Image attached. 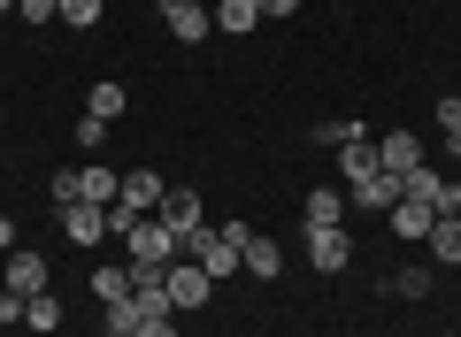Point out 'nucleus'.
Here are the masks:
<instances>
[{
	"label": "nucleus",
	"instance_id": "f257e3e1",
	"mask_svg": "<svg viewBox=\"0 0 461 337\" xmlns=\"http://www.w3.org/2000/svg\"><path fill=\"white\" fill-rule=\"evenodd\" d=\"M47 192H54V208H69V200L115 208V192H123V169H108V161H77V169H54Z\"/></svg>",
	"mask_w": 461,
	"mask_h": 337
},
{
	"label": "nucleus",
	"instance_id": "f03ea898",
	"mask_svg": "<svg viewBox=\"0 0 461 337\" xmlns=\"http://www.w3.org/2000/svg\"><path fill=\"white\" fill-rule=\"evenodd\" d=\"M185 253H193L200 269H208L215 284H223V276H239V269H247V223H223V230H200V238L185 245Z\"/></svg>",
	"mask_w": 461,
	"mask_h": 337
},
{
	"label": "nucleus",
	"instance_id": "7ed1b4c3",
	"mask_svg": "<svg viewBox=\"0 0 461 337\" xmlns=\"http://www.w3.org/2000/svg\"><path fill=\"white\" fill-rule=\"evenodd\" d=\"M154 223H162V230H169L177 245H193L200 230H208V215H200V192H185V184H169V192H162V208H154Z\"/></svg>",
	"mask_w": 461,
	"mask_h": 337
},
{
	"label": "nucleus",
	"instance_id": "20e7f679",
	"mask_svg": "<svg viewBox=\"0 0 461 337\" xmlns=\"http://www.w3.org/2000/svg\"><path fill=\"white\" fill-rule=\"evenodd\" d=\"M215 276L200 269V261H169V315H193V306H208Z\"/></svg>",
	"mask_w": 461,
	"mask_h": 337
},
{
	"label": "nucleus",
	"instance_id": "39448f33",
	"mask_svg": "<svg viewBox=\"0 0 461 337\" xmlns=\"http://www.w3.org/2000/svg\"><path fill=\"white\" fill-rule=\"evenodd\" d=\"M0 291H23V299H39V291H47V253L16 245V253L0 261Z\"/></svg>",
	"mask_w": 461,
	"mask_h": 337
},
{
	"label": "nucleus",
	"instance_id": "423d86ee",
	"mask_svg": "<svg viewBox=\"0 0 461 337\" xmlns=\"http://www.w3.org/2000/svg\"><path fill=\"white\" fill-rule=\"evenodd\" d=\"M377 161L400 177V192H408V177L423 169V138H415V130H384V138H377Z\"/></svg>",
	"mask_w": 461,
	"mask_h": 337
},
{
	"label": "nucleus",
	"instance_id": "0eeeda50",
	"mask_svg": "<svg viewBox=\"0 0 461 337\" xmlns=\"http://www.w3.org/2000/svg\"><path fill=\"white\" fill-rule=\"evenodd\" d=\"M162 23H169V39L200 47V39L215 31V8H200V0H162Z\"/></svg>",
	"mask_w": 461,
	"mask_h": 337
},
{
	"label": "nucleus",
	"instance_id": "6e6552de",
	"mask_svg": "<svg viewBox=\"0 0 461 337\" xmlns=\"http://www.w3.org/2000/svg\"><path fill=\"white\" fill-rule=\"evenodd\" d=\"M346 261H354V238H346L339 223H330V230H308V269H315V276H339Z\"/></svg>",
	"mask_w": 461,
	"mask_h": 337
},
{
	"label": "nucleus",
	"instance_id": "1a4fd4ad",
	"mask_svg": "<svg viewBox=\"0 0 461 337\" xmlns=\"http://www.w3.org/2000/svg\"><path fill=\"white\" fill-rule=\"evenodd\" d=\"M162 169H123V192H115V208H131V215H154L162 208Z\"/></svg>",
	"mask_w": 461,
	"mask_h": 337
},
{
	"label": "nucleus",
	"instance_id": "9d476101",
	"mask_svg": "<svg viewBox=\"0 0 461 337\" xmlns=\"http://www.w3.org/2000/svg\"><path fill=\"white\" fill-rule=\"evenodd\" d=\"M62 238H69V245H100V238H108V208L69 200V208H62Z\"/></svg>",
	"mask_w": 461,
	"mask_h": 337
},
{
	"label": "nucleus",
	"instance_id": "9b49d317",
	"mask_svg": "<svg viewBox=\"0 0 461 337\" xmlns=\"http://www.w3.org/2000/svg\"><path fill=\"white\" fill-rule=\"evenodd\" d=\"M123 253H131V261H162V269H169V261H177L185 245H177V238H169V230H162V223L147 215V223H139L131 238H123Z\"/></svg>",
	"mask_w": 461,
	"mask_h": 337
},
{
	"label": "nucleus",
	"instance_id": "f8f14e48",
	"mask_svg": "<svg viewBox=\"0 0 461 337\" xmlns=\"http://www.w3.org/2000/svg\"><path fill=\"white\" fill-rule=\"evenodd\" d=\"M300 223H308V230H330V223H346V192H339V184H315V192L300 200Z\"/></svg>",
	"mask_w": 461,
	"mask_h": 337
},
{
	"label": "nucleus",
	"instance_id": "ddd939ff",
	"mask_svg": "<svg viewBox=\"0 0 461 337\" xmlns=\"http://www.w3.org/2000/svg\"><path fill=\"white\" fill-rule=\"evenodd\" d=\"M377 169H384V161H377V138H346V146H339V177H346V192H354L362 177H377Z\"/></svg>",
	"mask_w": 461,
	"mask_h": 337
},
{
	"label": "nucleus",
	"instance_id": "4468645a",
	"mask_svg": "<svg viewBox=\"0 0 461 337\" xmlns=\"http://www.w3.org/2000/svg\"><path fill=\"white\" fill-rule=\"evenodd\" d=\"M430 223H438V215H430V208H423V200H408V192H400V208H393V215H384V230H393V238H415V245H423V238H430Z\"/></svg>",
	"mask_w": 461,
	"mask_h": 337
},
{
	"label": "nucleus",
	"instance_id": "2eb2a0df",
	"mask_svg": "<svg viewBox=\"0 0 461 337\" xmlns=\"http://www.w3.org/2000/svg\"><path fill=\"white\" fill-rule=\"evenodd\" d=\"M354 208H369V215H393V208H400V177H393V169L362 177V184H354Z\"/></svg>",
	"mask_w": 461,
	"mask_h": 337
},
{
	"label": "nucleus",
	"instance_id": "dca6fc26",
	"mask_svg": "<svg viewBox=\"0 0 461 337\" xmlns=\"http://www.w3.org/2000/svg\"><path fill=\"white\" fill-rule=\"evenodd\" d=\"M247 276H254V284H277V276H285V253H277V238L247 230Z\"/></svg>",
	"mask_w": 461,
	"mask_h": 337
},
{
	"label": "nucleus",
	"instance_id": "f3484780",
	"mask_svg": "<svg viewBox=\"0 0 461 337\" xmlns=\"http://www.w3.org/2000/svg\"><path fill=\"white\" fill-rule=\"evenodd\" d=\"M423 245H430V261H438V269H461V215H438Z\"/></svg>",
	"mask_w": 461,
	"mask_h": 337
},
{
	"label": "nucleus",
	"instance_id": "a211bd4d",
	"mask_svg": "<svg viewBox=\"0 0 461 337\" xmlns=\"http://www.w3.org/2000/svg\"><path fill=\"white\" fill-rule=\"evenodd\" d=\"M123 108H131V100H123V84H115V77H100L93 93H85V115H100V123H115Z\"/></svg>",
	"mask_w": 461,
	"mask_h": 337
},
{
	"label": "nucleus",
	"instance_id": "6ab92c4d",
	"mask_svg": "<svg viewBox=\"0 0 461 337\" xmlns=\"http://www.w3.org/2000/svg\"><path fill=\"white\" fill-rule=\"evenodd\" d=\"M93 291H100V306H108V299H131V261H123V269L100 261V269H93Z\"/></svg>",
	"mask_w": 461,
	"mask_h": 337
},
{
	"label": "nucleus",
	"instance_id": "aec40b11",
	"mask_svg": "<svg viewBox=\"0 0 461 337\" xmlns=\"http://www.w3.org/2000/svg\"><path fill=\"white\" fill-rule=\"evenodd\" d=\"M254 23H262V8H254V0H223V8H215V31H254Z\"/></svg>",
	"mask_w": 461,
	"mask_h": 337
},
{
	"label": "nucleus",
	"instance_id": "412c9836",
	"mask_svg": "<svg viewBox=\"0 0 461 337\" xmlns=\"http://www.w3.org/2000/svg\"><path fill=\"white\" fill-rule=\"evenodd\" d=\"M23 322H32L39 337H54V330H62V299H47V291H39V299H23Z\"/></svg>",
	"mask_w": 461,
	"mask_h": 337
},
{
	"label": "nucleus",
	"instance_id": "4be33fe9",
	"mask_svg": "<svg viewBox=\"0 0 461 337\" xmlns=\"http://www.w3.org/2000/svg\"><path fill=\"white\" fill-rule=\"evenodd\" d=\"M139 322H147L139 299H108V337H139Z\"/></svg>",
	"mask_w": 461,
	"mask_h": 337
},
{
	"label": "nucleus",
	"instance_id": "5701e85b",
	"mask_svg": "<svg viewBox=\"0 0 461 337\" xmlns=\"http://www.w3.org/2000/svg\"><path fill=\"white\" fill-rule=\"evenodd\" d=\"M54 8H62V23H69V31H93L108 0H54Z\"/></svg>",
	"mask_w": 461,
	"mask_h": 337
},
{
	"label": "nucleus",
	"instance_id": "b1692460",
	"mask_svg": "<svg viewBox=\"0 0 461 337\" xmlns=\"http://www.w3.org/2000/svg\"><path fill=\"white\" fill-rule=\"evenodd\" d=\"M438 130H446V154L461 161V93H454V100H438Z\"/></svg>",
	"mask_w": 461,
	"mask_h": 337
},
{
	"label": "nucleus",
	"instance_id": "393cba45",
	"mask_svg": "<svg viewBox=\"0 0 461 337\" xmlns=\"http://www.w3.org/2000/svg\"><path fill=\"white\" fill-rule=\"evenodd\" d=\"M16 23H32V31H47V23H62V8H54V0H16Z\"/></svg>",
	"mask_w": 461,
	"mask_h": 337
},
{
	"label": "nucleus",
	"instance_id": "a878e982",
	"mask_svg": "<svg viewBox=\"0 0 461 337\" xmlns=\"http://www.w3.org/2000/svg\"><path fill=\"white\" fill-rule=\"evenodd\" d=\"M346 138H369V130H362V123H339V115H330V123H315V146H330V154H339Z\"/></svg>",
	"mask_w": 461,
	"mask_h": 337
},
{
	"label": "nucleus",
	"instance_id": "bb28decb",
	"mask_svg": "<svg viewBox=\"0 0 461 337\" xmlns=\"http://www.w3.org/2000/svg\"><path fill=\"white\" fill-rule=\"evenodd\" d=\"M100 146H108V123H100V115H77V154H85V161H93V154H100Z\"/></svg>",
	"mask_w": 461,
	"mask_h": 337
},
{
	"label": "nucleus",
	"instance_id": "cd10ccee",
	"mask_svg": "<svg viewBox=\"0 0 461 337\" xmlns=\"http://www.w3.org/2000/svg\"><path fill=\"white\" fill-rule=\"evenodd\" d=\"M384 291H393V299H423V291H430V269H400Z\"/></svg>",
	"mask_w": 461,
	"mask_h": 337
},
{
	"label": "nucleus",
	"instance_id": "c85d7f7f",
	"mask_svg": "<svg viewBox=\"0 0 461 337\" xmlns=\"http://www.w3.org/2000/svg\"><path fill=\"white\" fill-rule=\"evenodd\" d=\"M139 337H177V315H147V322H139Z\"/></svg>",
	"mask_w": 461,
	"mask_h": 337
},
{
	"label": "nucleus",
	"instance_id": "c756f323",
	"mask_svg": "<svg viewBox=\"0 0 461 337\" xmlns=\"http://www.w3.org/2000/svg\"><path fill=\"white\" fill-rule=\"evenodd\" d=\"M8 322H23V291H0V330Z\"/></svg>",
	"mask_w": 461,
	"mask_h": 337
},
{
	"label": "nucleus",
	"instance_id": "7c9ffc66",
	"mask_svg": "<svg viewBox=\"0 0 461 337\" xmlns=\"http://www.w3.org/2000/svg\"><path fill=\"white\" fill-rule=\"evenodd\" d=\"M254 8H262V23H285V16L300 8V0H254Z\"/></svg>",
	"mask_w": 461,
	"mask_h": 337
},
{
	"label": "nucleus",
	"instance_id": "2f4dec72",
	"mask_svg": "<svg viewBox=\"0 0 461 337\" xmlns=\"http://www.w3.org/2000/svg\"><path fill=\"white\" fill-rule=\"evenodd\" d=\"M16 253V223H8V215H0V261Z\"/></svg>",
	"mask_w": 461,
	"mask_h": 337
},
{
	"label": "nucleus",
	"instance_id": "473e14b6",
	"mask_svg": "<svg viewBox=\"0 0 461 337\" xmlns=\"http://www.w3.org/2000/svg\"><path fill=\"white\" fill-rule=\"evenodd\" d=\"M0 16H16V0H0Z\"/></svg>",
	"mask_w": 461,
	"mask_h": 337
}]
</instances>
